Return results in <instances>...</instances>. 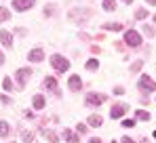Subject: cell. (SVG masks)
Returning a JSON list of instances; mask_svg holds the SVG:
<instances>
[{
    "label": "cell",
    "instance_id": "30",
    "mask_svg": "<svg viewBox=\"0 0 156 143\" xmlns=\"http://www.w3.org/2000/svg\"><path fill=\"white\" fill-rule=\"evenodd\" d=\"M76 131L80 133V135H84V133L89 131V124H82V122H78V124H76Z\"/></svg>",
    "mask_w": 156,
    "mask_h": 143
},
{
    "label": "cell",
    "instance_id": "7",
    "mask_svg": "<svg viewBox=\"0 0 156 143\" xmlns=\"http://www.w3.org/2000/svg\"><path fill=\"white\" fill-rule=\"evenodd\" d=\"M108 97L104 93H89L87 99H84V103H87V107H97V105H101Z\"/></svg>",
    "mask_w": 156,
    "mask_h": 143
},
{
    "label": "cell",
    "instance_id": "8",
    "mask_svg": "<svg viewBox=\"0 0 156 143\" xmlns=\"http://www.w3.org/2000/svg\"><path fill=\"white\" fill-rule=\"evenodd\" d=\"M34 4H36V0H13V9H15L17 13H26Z\"/></svg>",
    "mask_w": 156,
    "mask_h": 143
},
{
    "label": "cell",
    "instance_id": "39",
    "mask_svg": "<svg viewBox=\"0 0 156 143\" xmlns=\"http://www.w3.org/2000/svg\"><path fill=\"white\" fill-rule=\"evenodd\" d=\"M148 4H152V6H156V0H146Z\"/></svg>",
    "mask_w": 156,
    "mask_h": 143
},
{
    "label": "cell",
    "instance_id": "1",
    "mask_svg": "<svg viewBox=\"0 0 156 143\" xmlns=\"http://www.w3.org/2000/svg\"><path fill=\"white\" fill-rule=\"evenodd\" d=\"M68 17L72 19V21H76L78 25H84L91 17H93V11L91 9H84V6H74V9H70V13H68Z\"/></svg>",
    "mask_w": 156,
    "mask_h": 143
},
{
    "label": "cell",
    "instance_id": "34",
    "mask_svg": "<svg viewBox=\"0 0 156 143\" xmlns=\"http://www.w3.org/2000/svg\"><path fill=\"white\" fill-rule=\"evenodd\" d=\"M120 143H135V139H131V137H122Z\"/></svg>",
    "mask_w": 156,
    "mask_h": 143
},
{
    "label": "cell",
    "instance_id": "27",
    "mask_svg": "<svg viewBox=\"0 0 156 143\" xmlns=\"http://www.w3.org/2000/svg\"><path fill=\"white\" fill-rule=\"evenodd\" d=\"M104 11H108V13L116 11V0H104Z\"/></svg>",
    "mask_w": 156,
    "mask_h": 143
},
{
    "label": "cell",
    "instance_id": "26",
    "mask_svg": "<svg viewBox=\"0 0 156 143\" xmlns=\"http://www.w3.org/2000/svg\"><path fill=\"white\" fill-rule=\"evenodd\" d=\"M135 124H137V120H135V118H122V122H120L122 128H133Z\"/></svg>",
    "mask_w": 156,
    "mask_h": 143
},
{
    "label": "cell",
    "instance_id": "13",
    "mask_svg": "<svg viewBox=\"0 0 156 143\" xmlns=\"http://www.w3.org/2000/svg\"><path fill=\"white\" fill-rule=\"evenodd\" d=\"M0 42H2L4 48H11L13 47V34L6 32V30H2V32H0Z\"/></svg>",
    "mask_w": 156,
    "mask_h": 143
},
{
    "label": "cell",
    "instance_id": "25",
    "mask_svg": "<svg viewBox=\"0 0 156 143\" xmlns=\"http://www.w3.org/2000/svg\"><path fill=\"white\" fill-rule=\"evenodd\" d=\"M55 13H57V6H55V4H47V6H44V11H42V15H44V17H53Z\"/></svg>",
    "mask_w": 156,
    "mask_h": 143
},
{
    "label": "cell",
    "instance_id": "28",
    "mask_svg": "<svg viewBox=\"0 0 156 143\" xmlns=\"http://www.w3.org/2000/svg\"><path fill=\"white\" fill-rule=\"evenodd\" d=\"M2 86H4V91H6V93H11V91L15 89V84H13V80H11L9 76H6V78L2 80Z\"/></svg>",
    "mask_w": 156,
    "mask_h": 143
},
{
    "label": "cell",
    "instance_id": "23",
    "mask_svg": "<svg viewBox=\"0 0 156 143\" xmlns=\"http://www.w3.org/2000/svg\"><path fill=\"white\" fill-rule=\"evenodd\" d=\"M9 19H11V11H9L6 6H0V23L9 21Z\"/></svg>",
    "mask_w": 156,
    "mask_h": 143
},
{
    "label": "cell",
    "instance_id": "36",
    "mask_svg": "<svg viewBox=\"0 0 156 143\" xmlns=\"http://www.w3.org/2000/svg\"><path fill=\"white\" fill-rule=\"evenodd\" d=\"M91 53H93V55H97V53H101V48H99V47H95V44H93V47H91Z\"/></svg>",
    "mask_w": 156,
    "mask_h": 143
},
{
    "label": "cell",
    "instance_id": "38",
    "mask_svg": "<svg viewBox=\"0 0 156 143\" xmlns=\"http://www.w3.org/2000/svg\"><path fill=\"white\" fill-rule=\"evenodd\" d=\"M0 65H4V55H2V51H0Z\"/></svg>",
    "mask_w": 156,
    "mask_h": 143
},
{
    "label": "cell",
    "instance_id": "12",
    "mask_svg": "<svg viewBox=\"0 0 156 143\" xmlns=\"http://www.w3.org/2000/svg\"><path fill=\"white\" fill-rule=\"evenodd\" d=\"M61 137H63V141H68V143H80V137H78L72 128H63L61 131Z\"/></svg>",
    "mask_w": 156,
    "mask_h": 143
},
{
    "label": "cell",
    "instance_id": "5",
    "mask_svg": "<svg viewBox=\"0 0 156 143\" xmlns=\"http://www.w3.org/2000/svg\"><path fill=\"white\" fill-rule=\"evenodd\" d=\"M32 74H34L32 68H19V70H17L15 78H17V86H19V89H26V84H27V80H30Z\"/></svg>",
    "mask_w": 156,
    "mask_h": 143
},
{
    "label": "cell",
    "instance_id": "35",
    "mask_svg": "<svg viewBox=\"0 0 156 143\" xmlns=\"http://www.w3.org/2000/svg\"><path fill=\"white\" fill-rule=\"evenodd\" d=\"M116 48H118V51H125V42H122V40H118V42H116Z\"/></svg>",
    "mask_w": 156,
    "mask_h": 143
},
{
    "label": "cell",
    "instance_id": "20",
    "mask_svg": "<svg viewBox=\"0 0 156 143\" xmlns=\"http://www.w3.org/2000/svg\"><path fill=\"white\" fill-rule=\"evenodd\" d=\"M148 17H150V11H148V9H137V11H135V19H137V21H144V19H148Z\"/></svg>",
    "mask_w": 156,
    "mask_h": 143
},
{
    "label": "cell",
    "instance_id": "29",
    "mask_svg": "<svg viewBox=\"0 0 156 143\" xmlns=\"http://www.w3.org/2000/svg\"><path fill=\"white\" fill-rule=\"evenodd\" d=\"M21 141H23V143H32V141H34V133L23 131V133H21Z\"/></svg>",
    "mask_w": 156,
    "mask_h": 143
},
{
    "label": "cell",
    "instance_id": "40",
    "mask_svg": "<svg viewBox=\"0 0 156 143\" xmlns=\"http://www.w3.org/2000/svg\"><path fill=\"white\" fill-rule=\"evenodd\" d=\"M139 143H150V141H148V139H146V137H144V139H141V141H139Z\"/></svg>",
    "mask_w": 156,
    "mask_h": 143
},
{
    "label": "cell",
    "instance_id": "18",
    "mask_svg": "<svg viewBox=\"0 0 156 143\" xmlns=\"http://www.w3.org/2000/svg\"><path fill=\"white\" fill-rule=\"evenodd\" d=\"M42 135H44V137H47V139H49L51 143H59V137H57V133H55V131H51V128H47V131L42 128Z\"/></svg>",
    "mask_w": 156,
    "mask_h": 143
},
{
    "label": "cell",
    "instance_id": "31",
    "mask_svg": "<svg viewBox=\"0 0 156 143\" xmlns=\"http://www.w3.org/2000/svg\"><path fill=\"white\" fill-rule=\"evenodd\" d=\"M112 95H116V97L125 95V86H114V91H112Z\"/></svg>",
    "mask_w": 156,
    "mask_h": 143
},
{
    "label": "cell",
    "instance_id": "16",
    "mask_svg": "<svg viewBox=\"0 0 156 143\" xmlns=\"http://www.w3.org/2000/svg\"><path fill=\"white\" fill-rule=\"evenodd\" d=\"M9 135H11V124H9L6 120H0V137L6 139Z\"/></svg>",
    "mask_w": 156,
    "mask_h": 143
},
{
    "label": "cell",
    "instance_id": "21",
    "mask_svg": "<svg viewBox=\"0 0 156 143\" xmlns=\"http://www.w3.org/2000/svg\"><path fill=\"white\" fill-rule=\"evenodd\" d=\"M84 68H87V72H97L99 70V61H97V59H89Z\"/></svg>",
    "mask_w": 156,
    "mask_h": 143
},
{
    "label": "cell",
    "instance_id": "2",
    "mask_svg": "<svg viewBox=\"0 0 156 143\" xmlns=\"http://www.w3.org/2000/svg\"><path fill=\"white\" fill-rule=\"evenodd\" d=\"M49 61H51L53 70L59 72V74H61V72H68V70H70V59H66V57H63V55H59V53L51 55V59H49Z\"/></svg>",
    "mask_w": 156,
    "mask_h": 143
},
{
    "label": "cell",
    "instance_id": "17",
    "mask_svg": "<svg viewBox=\"0 0 156 143\" xmlns=\"http://www.w3.org/2000/svg\"><path fill=\"white\" fill-rule=\"evenodd\" d=\"M104 30H105V32H122L125 27H122V23L114 21V23H104Z\"/></svg>",
    "mask_w": 156,
    "mask_h": 143
},
{
    "label": "cell",
    "instance_id": "22",
    "mask_svg": "<svg viewBox=\"0 0 156 143\" xmlns=\"http://www.w3.org/2000/svg\"><path fill=\"white\" fill-rule=\"evenodd\" d=\"M135 120H146V122H148V120H150V112H148V110H137V112H135Z\"/></svg>",
    "mask_w": 156,
    "mask_h": 143
},
{
    "label": "cell",
    "instance_id": "11",
    "mask_svg": "<svg viewBox=\"0 0 156 143\" xmlns=\"http://www.w3.org/2000/svg\"><path fill=\"white\" fill-rule=\"evenodd\" d=\"M68 89L72 91V93H78L80 89H82V80H80V76H70V80H68Z\"/></svg>",
    "mask_w": 156,
    "mask_h": 143
},
{
    "label": "cell",
    "instance_id": "10",
    "mask_svg": "<svg viewBox=\"0 0 156 143\" xmlns=\"http://www.w3.org/2000/svg\"><path fill=\"white\" fill-rule=\"evenodd\" d=\"M42 89H47V91H51V93H57V78H55V76H44ZM57 95H59V93H57Z\"/></svg>",
    "mask_w": 156,
    "mask_h": 143
},
{
    "label": "cell",
    "instance_id": "44",
    "mask_svg": "<svg viewBox=\"0 0 156 143\" xmlns=\"http://www.w3.org/2000/svg\"><path fill=\"white\" fill-rule=\"evenodd\" d=\"M11 143H13V141H11Z\"/></svg>",
    "mask_w": 156,
    "mask_h": 143
},
{
    "label": "cell",
    "instance_id": "3",
    "mask_svg": "<svg viewBox=\"0 0 156 143\" xmlns=\"http://www.w3.org/2000/svg\"><path fill=\"white\" fill-rule=\"evenodd\" d=\"M122 42H125V47H129V48H139L144 40H141V34H139V32H135V30H127Z\"/></svg>",
    "mask_w": 156,
    "mask_h": 143
},
{
    "label": "cell",
    "instance_id": "19",
    "mask_svg": "<svg viewBox=\"0 0 156 143\" xmlns=\"http://www.w3.org/2000/svg\"><path fill=\"white\" fill-rule=\"evenodd\" d=\"M144 68V59H135L133 63H131V68H129V72L131 74H139V70Z\"/></svg>",
    "mask_w": 156,
    "mask_h": 143
},
{
    "label": "cell",
    "instance_id": "4",
    "mask_svg": "<svg viewBox=\"0 0 156 143\" xmlns=\"http://www.w3.org/2000/svg\"><path fill=\"white\" fill-rule=\"evenodd\" d=\"M137 89H139L141 93H156V82L148 74H144V76L139 78V82H137Z\"/></svg>",
    "mask_w": 156,
    "mask_h": 143
},
{
    "label": "cell",
    "instance_id": "24",
    "mask_svg": "<svg viewBox=\"0 0 156 143\" xmlns=\"http://www.w3.org/2000/svg\"><path fill=\"white\" fill-rule=\"evenodd\" d=\"M141 32H144V34H146V38H154V27H152V25H148V23H144L141 25Z\"/></svg>",
    "mask_w": 156,
    "mask_h": 143
},
{
    "label": "cell",
    "instance_id": "9",
    "mask_svg": "<svg viewBox=\"0 0 156 143\" xmlns=\"http://www.w3.org/2000/svg\"><path fill=\"white\" fill-rule=\"evenodd\" d=\"M42 59H44V51L42 48H32L27 53V61H32V63H40Z\"/></svg>",
    "mask_w": 156,
    "mask_h": 143
},
{
    "label": "cell",
    "instance_id": "15",
    "mask_svg": "<svg viewBox=\"0 0 156 143\" xmlns=\"http://www.w3.org/2000/svg\"><path fill=\"white\" fill-rule=\"evenodd\" d=\"M87 124L97 128V126H101V124H104V118H101L99 114H91V116H89V120H87Z\"/></svg>",
    "mask_w": 156,
    "mask_h": 143
},
{
    "label": "cell",
    "instance_id": "14",
    "mask_svg": "<svg viewBox=\"0 0 156 143\" xmlns=\"http://www.w3.org/2000/svg\"><path fill=\"white\" fill-rule=\"evenodd\" d=\"M32 105H34V110H44V105H47V99H44V95H34V99H32Z\"/></svg>",
    "mask_w": 156,
    "mask_h": 143
},
{
    "label": "cell",
    "instance_id": "32",
    "mask_svg": "<svg viewBox=\"0 0 156 143\" xmlns=\"http://www.w3.org/2000/svg\"><path fill=\"white\" fill-rule=\"evenodd\" d=\"M0 101H2L4 105H11V97H9V95H2V97H0Z\"/></svg>",
    "mask_w": 156,
    "mask_h": 143
},
{
    "label": "cell",
    "instance_id": "43",
    "mask_svg": "<svg viewBox=\"0 0 156 143\" xmlns=\"http://www.w3.org/2000/svg\"><path fill=\"white\" fill-rule=\"evenodd\" d=\"M154 137H156V131H154Z\"/></svg>",
    "mask_w": 156,
    "mask_h": 143
},
{
    "label": "cell",
    "instance_id": "37",
    "mask_svg": "<svg viewBox=\"0 0 156 143\" xmlns=\"http://www.w3.org/2000/svg\"><path fill=\"white\" fill-rule=\"evenodd\" d=\"M89 143H104V141H101L99 137H91V139H89Z\"/></svg>",
    "mask_w": 156,
    "mask_h": 143
},
{
    "label": "cell",
    "instance_id": "41",
    "mask_svg": "<svg viewBox=\"0 0 156 143\" xmlns=\"http://www.w3.org/2000/svg\"><path fill=\"white\" fill-rule=\"evenodd\" d=\"M122 2H125V4H131V2H133V0H122Z\"/></svg>",
    "mask_w": 156,
    "mask_h": 143
},
{
    "label": "cell",
    "instance_id": "33",
    "mask_svg": "<svg viewBox=\"0 0 156 143\" xmlns=\"http://www.w3.org/2000/svg\"><path fill=\"white\" fill-rule=\"evenodd\" d=\"M78 38H80V40H91V36H89L87 32H80V34H78Z\"/></svg>",
    "mask_w": 156,
    "mask_h": 143
},
{
    "label": "cell",
    "instance_id": "42",
    "mask_svg": "<svg viewBox=\"0 0 156 143\" xmlns=\"http://www.w3.org/2000/svg\"><path fill=\"white\" fill-rule=\"evenodd\" d=\"M154 23H156V15H154Z\"/></svg>",
    "mask_w": 156,
    "mask_h": 143
},
{
    "label": "cell",
    "instance_id": "6",
    "mask_svg": "<svg viewBox=\"0 0 156 143\" xmlns=\"http://www.w3.org/2000/svg\"><path fill=\"white\" fill-rule=\"evenodd\" d=\"M127 112H129V105H127V103H114L112 110H110V118L112 120H120V118H125Z\"/></svg>",
    "mask_w": 156,
    "mask_h": 143
}]
</instances>
